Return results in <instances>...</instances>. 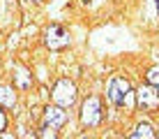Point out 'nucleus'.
<instances>
[{"label":"nucleus","mask_w":159,"mask_h":139,"mask_svg":"<svg viewBox=\"0 0 159 139\" xmlns=\"http://www.w3.org/2000/svg\"><path fill=\"white\" fill-rule=\"evenodd\" d=\"M102 121V100L97 95L85 97V102L81 104V123L88 127H95Z\"/></svg>","instance_id":"nucleus-1"},{"label":"nucleus","mask_w":159,"mask_h":139,"mask_svg":"<svg viewBox=\"0 0 159 139\" xmlns=\"http://www.w3.org/2000/svg\"><path fill=\"white\" fill-rule=\"evenodd\" d=\"M53 100L60 109H67L76 102V86L69 79H60L56 86H53Z\"/></svg>","instance_id":"nucleus-2"},{"label":"nucleus","mask_w":159,"mask_h":139,"mask_svg":"<svg viewBox=\"0 0 159 139\" xmlns=\"http://www.w3.org/2000/svg\"><path fill=\"white\" fill-rule=\"evenodd\" d=\"M44 42L51 51H60V49L69 47V32L62 26H48L44 30Z\"/></svg>","instance_id":"nucleus-3"},{"label":"nucleus","mask_w":159,"mask_h":139,"mask_svg":"<svg viewBox=\"0 0 159 139\" xmlns=\"http://www.w3.org/2000/svg\"><path fill=\"white\" fill-rule=\"evenodd\" d=\"M129 91H131L129 81H127V79H122V77H116V79L108 81V93H106V95H108V100H111L116 107H122V104L127 102Z\"/></svg>","instance_id":"nucleus-4"},{"label":"nucleus","mask_w":159,"mask_h":139,"mask_svg":"<svg viewBox=\"0 0 159 139\" xmlns=\"http://www.w3.org/2000/svg\"><path fill=\"white\" fill-rule=\"evenodd\" d=\"M136 97H139V104L143 107L145 111H157L159 109V91L152 86H141L139 93H136Z\"/></svg>","instance_id":"nucleus-5"},{"label":"nucleus","mask_w":159,"mask_h":139,"mask_svg":"<svg viewBox=\"0 0 159 139\" xmlns=\"http://www.w3.org/2000/svg\"><path fill=\"white\" fill-rule=\"evenodd\" d=\"M65 121H67V111H65V109H60V107H46V111H44V125L60 127V125H65Z\"/></svg>","instance_id":"nucleus-6"},{"label":"nucleus","mask_w":159,"mask_h":139,"mask_svg":"<svg viewBox=\"0 0 159 139\" xmlns=\"http://www.w3.org/2000/svg\"><path fill=\"white\" fill-rule=\"evenodd\" d=\"M129 139H157V137H155V130H152L150 123H139Z\"/></svg>","instance_id":"nucleus-7"},{"label":"nucleus","mask_w":159,"mask_h":139,"mask_svg":"<svg viewBox=\"0 0 159 139\" xmlns=\"http://www.w3.org/2000/svg\"><path fill=\"white\" fill-rule=\"evenodd\" d=\"M16 102V95L12 88L7 86H0V104H5V107H12V104Z\"/></svg>","instance_id":"nucleus-8"},{"label":"nucleus","mask_w":159,"mask_h":139,"mask_svg":"<svg viewBox=\"0 0 159 139\" xmlns=\"http://www.w3.org/2000/svg\"><path fill=\"white\" fill-rule=\"evenodd\" d=\"M30 83H32V77L23 67H16V86L19 88H28Z\"/></svg>","instance_id":"nucleus-9"},{"label":"nucleus","mask_w":159,"mask_h":139,"mask_svg":"<svg viewBox=\"0 0 159 139\" xmlns=\"http://www.w3.org/2000/svg\"><path fill=\"white\" fill-rule=\"evenodd\" d=\"M148 86H152V88L159 91V67H152L148 72Z\"/></svg>","instance_id":"nucleus-10"},{"label":"nucleus","mask_w":159,"mask_h":139,"mask_svg":"<svg viewBox=\"0 0 159 139\" xmlns=\"http://www.w3.org/2000/svg\"><path fill=\"white\" fill-rule=\"evenodd\" d=\"M39 137H42V139H58V132H56V127L44 125L42 130H39Z\"/></svg>","instance_id":"nucleus-11"},{"label":"nucleus","mask_w":159,"mask_h":139,"mask_svg":"<svg viewBox=\"0 0 159 139\" xmlns=\"http://www.w3.org/2000/svg\"><path fill=\"white\" fill-rule=\"evenodd\" d=\"M5 125H7V116H5V111L0 109V135L5 132Z\"/></svg>","instance_id":"nucleus-12"},{"label":"nucleus","mask_w":159,"mask_h":139,"mask_svg":"<svg viewBox=\"0 0 159 139\" xmlns=\"http://www.w3.org/2000/svg\"><path fill=\"white\" fill-rule=\"evenodd\" d=\"M0 139H14V135H9V132H2V135H0Z\"/></svg>","instance_id":"nucleus-13"},{"label":"nucleus","mask_w":159,"mask_h":139,"mask_svg":"<svg viewBox=\"0 0 159 139\" xmlns=\"http://www.w3.org/2000/svg\"><path fill=\"white\" fill-rule=\"evenodd\" d=\"M157 12H159V0H157Z\"/></svg>","instance_id":"nucleus-14"},{"label":"nucleus","mask_w":159,"mask_h":139,"mask_svg":"<svg viewBox=\"0 0 159 139\" xmlns=\"http://www.w3.org/2000/svg\"><path fill=\"white\" fill-rule=\"evenodd\" d=\"M32 2H42V0H32Z\"/></svg>","instance_id":"nucleus-15"}]
</instances>
